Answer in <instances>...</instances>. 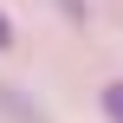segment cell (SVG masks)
<instances>
[{"label": "cell", "mask_w": 123, "mask_h": 123, "mask_svg": "<svg viewBox=\"0 0 123 123\" xmlns=\"http://www.w3.org/2000/svg\"><path fill=\"white\" fill-rule=\"evenodd\" d=\"M97 97H104V117H110V123H123V78H117V84H104Z\"/></svg>", "instance_id": "6da1fadb"}, {"label": "cell", "mask_w": 123, "mask_h": 123, "mask_svg": "<svg viewBox=\"0 0 123 123\" xmlns=\"http://www.w3.org/2000/svg\"><path fill=\"white\" fill-rule=\"evenodd\" d=\"M6 45H13V19L0 13V52H6Z\"/></svg>", "instance_id": "7a4b0ae2"}]
</instances>
